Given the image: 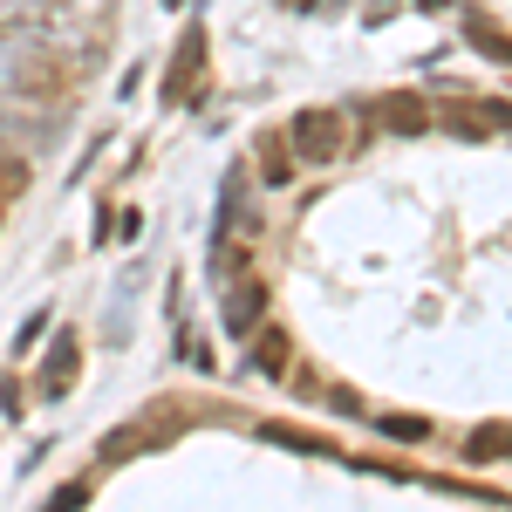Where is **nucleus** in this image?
<instances>
[{"instance_id":"nucleus-1","label":"nucleus","mask_w":512,"mask_h":512,"mask_svg":"<svg viewBox=\"0 0 512 512\" xmlns=\"http://www.w3.org/2000/svg\"><path fill=\"white\" fill-rule=\"evenodd\" d=\"M185 431H192V410H185L178 396H158L144 417H130V424H117V431L103 437V465L144 458V451H158V444H178Z\"/></svg>"},{"instance_id":"nucleus-2","label":"nucleus","mask_w":512,"mask_h":512,"mask_svg":"<svg viewBox=\"0 0 512 512\" xmlns=\"http://www.w3.org/2000/svg\"><path fill=\"white\" fill-rule=\"evenodd\" d=\"M355 144V130L342 110H301V117L287 123V151L294 164H342Z\"/></svg>"},{"instance_id":"nucleus-3","label":"nucleus","mask_w":512,"mask_h":512,"mask_svg":"<svg viewBox=\"0 0 512 512\" xmlns=\"http://www.w3.org/2000/svg\"><path fill=\"white\" fill-rule=\"evenodd\" d=\"M205 89V28L185 21V48L171 55V76H164V103H198Z\"/></svg>"},{"instance_id":"nucleus-4","label":"nucleus","mask_w":512,"mask_h":512,"mask_svg":"<svg viewBox=\"0 0 512 512\" xmlns=\"http://www.w3.org/2000/svg\"><path fill=\"white\" fill-rule=\"evenodd\" d=\"M444 130H465V137H485V130H512V103H492V96H465V103H444Z\"/></svg>"},{"instance_id":"nucleus-5","label":"nucleus","mask_w":512,"mask_h":512,"mask_svg":"<svg viewBox=\"0 0 512 512\" xmlns=\"http://www.w3.org/2000/svg\"><path fill=\"white\" fill-rule=\"evenodd\" d=\"M260 315H267V287L260 280H239L233 294H226V335L233 342H253L260 335Z\"/></svg>"},{"instance_id":"nucleus-6","label":"nucleus","mask_w":512,"mask_h":512,"mask_svg":"<svg viewBox=\"0 0 512 512\" xmlns=\"http://www.w3.org/2000/svg\"><path fill=\"white\" fill-rule=\"evenodd\" d=\"M76 376H82V349H76V335H62V342L48 349V362H41L35 390L41 396H62V390H76Z\"/></svg>"},{"instance_id":"nucleus-7","label":"nucleus","mask_w":512,"mask_h":512,"mask_svg":"<svg viewBox=\"0 0 512 512\" xmlns=\"http://www.w3.org/2000/svg\"><path fill=\"white\" fill-rule=\"evenodd\" d=\"M376 117L390 123V130H403V137H410V130H431V103L403 89V96H383V103H376Z\"/></svg>"},{"instance_id":"nucleus-8","label":"nucleus","mask_w":512,"mask_h":512,"mask_svg":"<svg viewBox=\"0 0 512 512\" xmlns=\"http://www.w3.org/2000/svg\"><path fill=\"white\" fill-rule=\"evenodd\" d=\"M465 458L472 465H492V458H512V424H478L465 437Z\"/></svg>"},{"instance_id":"nucleus-9","label":"nucleus","mask_w":512,"mask_h":512,"mask_svg":"<svg viewBox=\"0 0 512 512\" xmlns=\"http://www.w3.org/2000/svg\"><path fill=\"white\" fill-rule=\"evenodd\" d=\"M260 171H267V185H287V178H294V151H287V137H280V130L260 137Z\"/></svg>"},{"instance_id":"nucleus-10","label":"nucleus","mask_w":512,"mask_h":512,"mask_svg":"<svg viewBox=\"0 0 512 512\" xmlns=\"http://www.w3.org/2000/svg\"><path fill=\"white\" fill-rule=\"evenodd\" d=\"M253 362H260V376H287V362H294L287 335H280V328H267V335H260V355H253Z\"/></svg>"},{"instance_id":"nucleus-11","label":"nucleus","mask_w":512,"mask_h":512,"mask_svg":"<svg viewBox=\"0 0 512 512\" xmlns=\"http://www.w3.org/2000/svg\"><path fill=\"white\" fill-rule=\"evenodd\" d=\"M465 41H472L478 55H492V62H512V35L485 28V21H465Z\"/></svg>"},{"instance_id":"nucleus-12","label":"nucleus","mask_w":512,"mask_h":512,"mask_svg":"<svg viewBox=\"0 0 512 512\" xmlns=\"http://www.w3.org/2000/svg\"><path fill=\"white\" fill-rule=\"evenodd\" d=\"M260 437H274V444H294V451H335L328 437L301 431V424H260Z\"/></svg>"},{"instance_id":"nucleus-13","label":"nucleus","mask_w":512,"mask_h":512,"mask_svg":"<svg viewBox=\"0 0 512 512\" xmlns=\"http://www.w3.org/2000/svg\"><path fill=\"white\" fill-rule=\"evenodd\" d=\"M28 192V164L21 158H0V205H7V198H21Z\"/></svg>"},{"instance_id":"nucleus-14","label":"nucleus","mask_w":512,"mask_h":512,"mask_svg":"<svg viewBox=\"0 0 512 512\" xmlns=\"http://www.w3.org/2000/svg\"><path fill=\"white\" fill-rule=\"evenodd\" d=\"M41 328H48V308H35V315L21 321V342H14V349H35V335H41Z\"/></svg>"},{"instance_id":"nucleus-15","label":"nucleus","mask_w":512,"mask_h":512,"mask_svg":"<svg viewBox=\"0 0 512 512\" xmlns=\"http://www.w3.org/2000/svg\"><path fill=\"white\" fill-rule=\"evenodd\" d=\"M390 437H424V417H390Z\"/></svg>"}]
</instances>
